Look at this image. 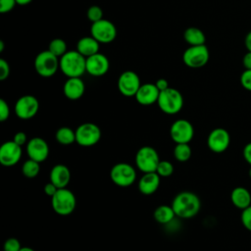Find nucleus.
<instances>
[{"label": "nucleus", "mask_w": 251, "mask_h": 251, "mask_svg": "<svg viewBox=\"0 0 251 251\" xmlns=\"http://www.w3.org/2000/svg\"><path fill=\"white\" fill-rule=\"evenodd\" d=\"M34 69L39 75L50 77L60 69V58L52 54L49 50L42 51L35 57Z\"/></svg>", "instance_id": "obj_5"}, {"label": "nucleus", "mask_w": 251, "mask_h": 251, "mask_svg": "<svg viewBox=\"0 0 251 251\" xmlns=\"http://www.w3.org/2000/svg\"><path fill=\"white\" fill-rule=\"evenodd\" d=\"M240 83L248 91H251V70H245L240 75Z\"/></svg>", "instance_id": "obj_34"}, {"label": "nucleus", "mask_w": 251, "mask_h": 251, "mask_svg": "<svg viewBox=\"0 0 251 251\" xmlns=\"http://www.w3.org/2000/svg\"><path fill=\"white\" fill-rule=\"evenodd\" d=\"M153 216H154V219L159 224H162V225L170 224L175 219V217H176L173 207L168 205H161L157 207L154 211Z\"/></svg>", "instance_id": "obj_25"}, {"label": "nucleus", "mask_w": 251, "mask_h": 251, "mask_svg": "<svg viewBox=\"0 0 251 251\" xmlns=\"http://www.w3.org/2000/svg\"><path fill=\"white\" fill-rule=\"evenodd\" d=\"M86 16L90 22L95 23L103 19V11L99 6L93 5L88 8L86 12Z\"/></svg>", "instance_id": "obj_31"}, {"label": "nucleus", "mask_w": 251, "mask_h": 251, "mask_svg": "<svg viewBox=\"0 0 251 251\" xmlns=\"http://www.w3.org/2000/svg\"><path fill=\"white\" fill-rule=\"evenodd\" d=\"M176 217L190 219L195 217L201 208L199 197L191 191H182L175 196L171 205Z\"/></svg>", "instance_id": "obj_1"}, {"label": "nucleus", "mask_w": 251, "mask_h": 251, "mask_svg": "<svg viewBox=\"0 0 251 251\" xmlns=\"http://www.w3.org/2000/svg\"><path fill=\"white\" fill-rule=\"evenodd\" d=\"M110 68L109 59L102 53H96L86 58V72L93 76L104 75Z\"/></svg>", "instance_id": "obj_17"}, {"label": "nucleus", "mask_w": 251, "mask_h": 251, "mask_svg": "<svg viewBox=\"0 0 251 251\" xmlns=\"http://www.w3.org/2000/svg\"><path fill=\"white\" fill-rule=\"evenodd\" d=\"M16 4V0H0V13L4 14L12 11Z\"/></svg>", "instance_id": "obj_36"}, {"label": "nucleus", "mask_w": 251, "mask_h": 251, "mask_svg": "<svg viewBox=\"0 0 251 251\" xmlns=\"http://www.w3.org/2000/svg\"><path fill=\"white\" fill-rule=\"evenodd\" d=\"M112 181L121 187H127L133 184L136 179L135 169L127 163H118L110 171Z\"/></svg>", "instance_id": "obj_8"}, {"label": "nucleus", "mask_w": 251, "mask_h": 251, "mask_svg": "<svg viewBox=\"0 0 251 251\" xmlns=\"http://www.w3.org/2000/svg\"><path fill=\"white\" fill-rule=\"evenodd\" d=\"M48 50L58 58H61L67 52V44L62 38H54L49 43Z\"/></svg>", "instance_id": "obj_29"}, {"label": "nucleus", "mask_w": 251, "mask_h": 251, "mask_svg": "<svg viewBox=\"0 0 251 251\" xmlns=\"http://www.w3.org/2000/svg\"><path fill=\"white\" fill-rule=\"evenodd\" d=\"M57 190H58V187L55 184H53L51 181L44 185V193L50 197H52Z\"/></svg>", "instance_id": "obj_39"}, {"label": "nucleus", "mask_w": 251, "mask_h": 251, "mask_svg": "<svg viewBox=\"0 0 251 251\" xmlns=\"http://www.w3.org/2000/svg\"><path fill=\"white\" fill-rule=\"evenodd\" d=\"M21 248L20 241L15 237L8 238L4 243V251H20Z\"/></svg>", "instance_id": "obj_33"}, {"label": "nucleus", "mask_w": 251, "mask_h": 251, "mask_svg": "<svg viewBox=\"0 0 251 251\" xmlns=\"http://www.w3.org/2000/svg\"><path fill=\"white\" fill-rule=\"evenodd\" d=\"M230 200L237 209L244 210L251 205V194L247 188L237 186L231 191Z\"/></svg>", "instance_id": "obj_22"}, {"label": "nucleus", "mask_w": 251, "mask_h": 251, "mask_svg": "<svg viewBox=\"0 0 251 251\" xmlns=\"http://www.w3.org/2000/svg\"><path fill=\"white\" fill-rule=\"evenodd\" d=\"M244 160L251 166V142L247 143L243 148Z\"/></svg>", "instance_id": "obj_40"}, {"label": "nucleus", "mask_w": 251, "mask_h": 251, "mask_svg": "<svg viewBox=\"0 0 251 251\" xmlns=\"http://www.w3.org/2000/svg\"><path fill=\"white\" fill-rule=\"evenodd\" d=\"M249 176L251 177V168H250V170H249Z\"/></svg>", "instance_id": "obj_47"}, {"label": "nucleus", "mask_w": 251, "mask_h": 251, "mask_svg": "<svg viewBox=\"0 0 251 251\" xmlns=\"http://www.w3.org/2000/svg\"><path fill=\"white\" fill-rule=\"evenodd\" d=\"M101 135V129L97 125L84 123L75 129V142L82 147H91L99 142Z\"/></svg>", "instance_id": "obj_7"}, {"label": "nucleus", "mask_w": 251, "mask_h": 251, "mask_svg": "<svg viewBox=\"0 0 251 251\" xmlns=\"http://www.w3.org/2000/svg\"><path fill=\"white\" fill-rule=\"evenodd\" d=\"M156 173L161 177H168L174 173V165L167 160H161L158 164Z\"/></svg>", "instance_id": "obj_30"}, {"label": "nucleus", "mask_w": 251, "mask_h": 251, "mask_svg": "<svg viewBox=\"0 0 251 251\" xmlns=\"http://www.w3.org/2000/svg\"><path fill=\"white\" fill-rule=\"evenodd\" d=\"M161 176L156 173H145L138 181V190L144 195H151L157 191Z\"/></svg>", "instance_id": "obj_20"}, {"label": "nucleus", "mask_w": 251, "mask_h": 251, "mask_svg": "<svg viewBox=\"0 0 251 251\" xmlns=\"http://www.w3.org/2000/svg\"><path fill=\"white\" fill-rule=\"evenodd\" d=\"M183 38L186 43H188L190 46H197V45H203L205 44L206 37L204 32L198 28V27H188L185 29L183 33Z\"/></svg>", "instance_id": "obj_24"}, {"label": "nucleus", "mask_w": 251, "mask_h": 251, "mask_svg": "<svg viewBox=\"0 0 251 251\" xmlns=\"http://www.w3.org/2000/svg\"><path fill=\"white\" fill-rule=\"evenodd\" d=\"M10 75V66L4 59H0V79H6Z\"/></svg>", "instance_id": "obj_37"}, {"label": "nucleus", "mask_w": 251, "mask_h": 251, "mask_svg": "<svg viewBox=\"0 0 251 251\" xmlns=\"http://www.w3.org/2000/svg\"><path fill=\"white\" fill-rule=\"evenodd\" d=\"M90 33L99 43H110L117 36V27L111 21L102 19L92 23Z\"/></svg>", "instance_id": "obj_10"}, {"label": "nucleus", "mask_w": 251, "mask_h": 251, "mask_svg": "<svg viewBox=\"0 0 251 251\" xmlns=\"http://www.w3.org/2000/svg\"><path fill=\"white\" fill-rule=\"evenodd\" d=\"M51 206L55 213L61 216H67L74 212L76 206V198L73 191L65 188H58L51 197Z\"/></svg>", "instance_id": "obj_3"}, {"label": "nucleus", "mask_w": 251, "mask_h": 251, "mask_svg": "<svg viewBox=\"0 0 251 251\" xmlns=\"http://www.w3.org/2000/svg\"><path fill=\"white\" fill-rule=\"evenodd\" d=\"M160 161L158 152L151 146H142L135 155V165L143 174L156 172Z\"/></svg>", "instance_id": "obj_6"}, {"label": "nucleus", "mask_w": 251, "mask_h": 251, "mask_svg": "<svg viewBox=\"0 0 251 251\" xmlns=\"http://www.w3.org/2000/svg\"><path fill=\"white\" fill-rule=\"evenodd\" d=\"M160 95V90L155 83H143L135 94V99L140 105L148 106L156 103Z\"/></svg>", "instance_id": "obj_18"}, {"label": "nucleus", "mask_w": 251, "mask_h": 251, "mask_svg": "<svg viewBox=\"0 0 251 251\" xmlns=\"http://www.w3.org/2000/svg\"><path fill=\"white\" fill-rule=\"evenodd\" d=\"M32 0H16L17 4L18 5H22V6H25V5H27L31 2Z\"/></svg>", "instance_id": "obj_44"}, {"label": "nucleus", "mask_w": 251, "mask_h": 251, "mask_svg": "<svg viewBox=\"0 0 251 251\" xmlns=\"http://www.w3.org/2000/svg\"><path fill=\"white\" fill-rule=\"evenodd\" d=\"M242 64L245 70H251V52L247 51L242 59Z\"/></svg>", "instance_id": "obj_41"}, {"label": "nucleus", "mask_w": 251, "mask_h": 251, "mask_svg": "<svg viewBox=\"0 0 251 251\" xmlns=\"http://www.w3.org/2000/svg\"><path fill=\"white\" fill-rule=\"evenodd\" d=\"M209 57V50L207 46L203 44L188 47L182 55V60L187 67L198 69L204 67L208 63Z\"/></svg>", "instance_id": "obj_9"}, {"label": "nucleus", "mask_w": 251, "mask_h": 251, "mask_svg": "<svg viewBox=\"0 0 251 251\" xmlns=\"http://www.w3.org/2000/svg\"><path fill=\"white\" fill-rule=\"evenodd\" d=\"M39 110V102L32 95H24L20 97L15 104V113L22 120L33 118Z\"/></svg>", "instance_id": "obj_12"}, {"label": "nucleus", "mask_w": 251, "mask_h": 251, "mask_svg": "<svg viewBox=\"0 0 251 251\" xmlns=\"http://www.w3.org/2000/svg\"><path fill=\"white\" fill-rule=\"evenodd\" d=\"M230 143V136L226 129L223 127L214 128L208 135L207 145L215 153L225 152Z\"/></svg>", "instance_id": "obj_14"}, {"label": "nucleus", "mask_w": 251, "mask_h": 251, "mask_svg": "<svg viewBox=\"0 0 251 251\" xmlns=\"http://www.w3.org/2000/svg\"><path fill=\"white\" fill-rule=\"evenodd\" d=\"M71 180L70 169L63 164L55 165L50 171V181L58 188H65Z\"/></svg>", "instance_id": "obj_21"}, {"label": "nucleus", "mask_w": 251, "mask_h": 251, "mask_svg": "<svg viewBox=\"0 0 251 251\" xmlns=\"http://www.w3.org/2000/svg\"><path fill=\"white\" fill-rule=\"evenodd\" d=\"M20 251H34V250L30 247H22Z\"/></svg>", "instance_id": "obj_45"}, {"label": "nucleus", "mask_w": 251, "mask_h": 251, "mask_svg": "<svg viewBox=\"0 0 251 251\" xmlns=\"http://www.w3.org/2000/svg\"><path fill=\"white\" fill-rule=\"evenodd\" d=\"M60 70L68 77H80L86 72V58L77 50L67 51L60 58Z\"/></svg>", "instance_id": "obj_2"}, {"label": "nucleus", "mask_w": 251, "mask_h": 251, "mask_svg": "<svg viewBox=\"0 0 251 251\" xmlns=\"http://www.w3.org/2000/svg\"><path fill=\"white\" fill-rule=\"evenodd\" d=\"M4 49V42L3 40H0V52H2Z\"/></svg>", "instance_id": "obj_46"}, {"label": "nucleus", "mask_w": 251, "mask_h": 251, "mask_svg": "<svg viewBox=\"0 0 251 251\" xmlns=\"http://www.w3.org/2000/svg\"><path fill=\"white\" fill-rule=\"evenodd\" d=\"M157 88L160 90V91H163V90H166L167 88H169V82L167 79L165 78H159L156 82H155Z\"/></svg>", "instance_id": "obj_42"}, {"label": "nucleus", "mask_w": 251, "mask_h": 251, "mask_svg": "<svg viewBox=\"0 0 251 251\" xmlns=\"http://www.w3.org/2000/svg\"><path fill=\"white\" fill-rule=\"evenodd\" d=\"M13 140L19 144L20 146H23L26 143V140H27V137H26V134L24 132V131H19L17 132L14 137H13Z\"/></svg>", "instance_id": "obj_38"}, {"label": "nucleus", "mask_w": 251, "mask_h": 251, "mask_svg": "<svg viewBox=\"0 0 251 251\" xmlns=\"http://www.w3.org/2000/svg\"><path fill=\"white\" fill-rule=\"evenodd\" d=\"M63 91L68 99L77 100L83 95L85 85L80 77H68L63 86Z\"/></svg>", "instance_id": "obj_19"}, {"label": "nucleus", "mask_w": 251, "mask_h": 251, "mask_svg": "<svg viewBox=\"0 0 251 251\" xmlns=\"http://www.w3.org/2000/svg\"><path fill=\"white\" fill-rule=\"evenodd\" d=\"M170 135L176 143H189L194 136L193 126L187 120H176L171 126Z\"/></svg>", "instance_id": "obj_11"}, {"label": "nucleus", "mask_w": 251, "mask_h": 251, "mask_svg": "<svg viewBox=\"0 0 251 251\" xmlns=\"http://www.w3.org/2000/svg\"><path fill=\"white\" fill-rule=\"evenodd\" d=\"M140 85L139 76L133 71H126L118 78L119 91L126 97L135 96Z\"/></svg>", "instance_id": "obj_13"}, {"label": "nucleus", "mask_w": 251, "mask_h": 251, "mask_svg": "<svg viewBox=\"0 0 251 251\" xmlns=\"http://www.w3.org/2000/svg\"><path fill=\"white\" fill-rule=\"evenodd\" d=\"M76 50L85 58L90 57L99 51V42L93 36L81 37L76 43Z\"/></svg>", "instance_id": "obj_23"}, {"label": "nucleus", "mask_w": 251, "mask_h": 251, "mask_svg": "<svg viewBox=\"0 0 251 251\" xmlns=\"http://www.w3.org/2000/svg\"><path fill=\"white\" fill-rule=\"evenodd\" d=\"M56 140L62 145H70L75 142V130L68 126H62L57 129L55 133Z\"/></svg>", "instance_id": "obj_26"}, {"label": "nucleus", "mask_w": 251, "mask_h": 251, "mask_svg": "<svg viewBox=\"0 0 251 251\" xmlns=\"http://www.w3.org/2000/svg\"><path fill=\"white\" fill-rule=\"evenodd\" d=\"M26 153L29 159L44 162L49 155V145L43 138L33 137L26 143Z\"/></svg>", "instance_id": "obj_16"}, {"label": "nucleus", "mask_w": 251, "mask_h": 251, "mask_svg": "<svg viewBox=\"0 0 251 251\" xmlns=\"http://www.w3.org/2000/svg\"><path fill=\"white\" fill-rule=\"evenodd\" d=\"M244 44H245L247 51L251 52V30L246 34L245 39H244Z\"/></svg>", "instance_id": "obj_43"}, {"label": "nucleus", "mask_w": 251, "mask_h": 251, "mask_svg": "<svg viewBox=\"0 0 251 251\" xmlns=\"http://www.w3.org/2000/svg\"><path fill=\"white\" fill-rule=\"evenodd\" d=\"M40 163L32 160V159H28L26 160L22 167V172L24 174L25 176H26L27 178H33L35 176H37V175L40 172Z\"/></svg>", "instance_id": "obj_28"}, {"label": "nucleus", "mask_w": 251, "mask_h": 251, "mask_svg": "<svg viewBox=\"0 0 251 251\" xmlns=\"http://www.w3.org/2000/svg\"><path fill=\"white\" fill-rule=\"evenodd\" d=\"M157 104L165 114L175 115L182 109L183 97L177 89L169 87L166 90L160 91Z\"/></svg>", "instance_id": "obj_4"}, {"label": "nucleus", "mask_w": 251, "mask_h": 251, "mask_svg": "<svg viewBox=\"0 0 251 251\" xmlns=\"http://www.w3.org/2000/svg\"><path fill=\"white\" fill-rule=\"evenodd\" d=\"M241 223L247 230L251 231V205L242 210Z\"/></svg>", "instance_id": "obj_32"}, {"label": "nucleus", "mask_w": 251, "mask_h": 251, "mask_svg": "<svg viewBox=\"0 0 251 251\" xmlns=\"http://www.w3.org/2000/svg\"><path fill=\"white\" fill-rule=\"evenodd\" d=\"M10 116V108L4 99H0V122H5Z\"/></svg>", "instance_id": "obj_35"}, {"label": "nucleus", "mask_w": 251, "mask_h": 251, "mask_svg": "<svg viewBox=\"0 0 251 251\" xmlns=\"http://www.w3.org/2000/svg\"><path fill=\"white\" fill-rule=\"evenodd\" d=\"M191 148L188 143H176L174 148V156L178 162H186L191 157Z\"/></svg>", "instance_id": "obj_27"}, {"label": "nucleus", "mask_w": 251, "mask_h": 251, "mask_svg": "<svg viewBox=\"0 0 251 251\" xmlns=\"http://www.w3.org/2000/svg\"><path fill=\"white\" fill-rule=\"evenodd\" d=\"M22 158V146L14 140L4 142L0 147V163L5 167L16 165Z\"/></svg>", "instance_id": "obj_15"}]
</instances>
